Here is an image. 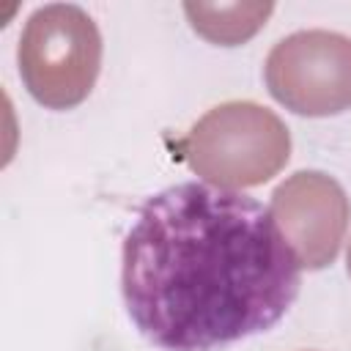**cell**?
I'll return each mask as SVG.
<instances>
[{"mask_svg": "<svg viewBox=\"0 0 351 351\" xmlns=\"http://www.w3.org/2000/svg\"><path fill=\"white\" fill-rule=\"evenodd\" d=\"M16 55L30 96L49 110H69L96 82L101 36L80 5L52 3L33 11Z\"/></svg>", "mask_w": 351, "mask_h": 351, "instance_id": "7a4b0ae2", "label": "cell"}, {"mask_svg": "<svg viewBox=\"0 0 351 351\" xmlns=\"http://www.w3.org/2000/svg\"><path fill=\"white\" fill-rule=\"evenodd\" d=\"M302 266L269 206L222 184L181 181L137 206L121 250V293L151 346L219 351L291 310Z\"/></svg>", "mask_w": 351, "mask_h": 351, "instance_id": "6da1fadb", "label": "cell"}, {"mask_svg": "<svg viewBox=\"0 0 351 351\" xmlns=\"http://www.w3.org/2000/svg\"><path fill=\"white\" fill-rule=\"evenodd\" d=\"M277 101L299 115H332L351 104V38L307 30L282 38L266 60Z\"/></svg>", "mask_w": 351, "mask_h": 351, "instance_id": "3957f363", "label": "cell"}]
</instances>
